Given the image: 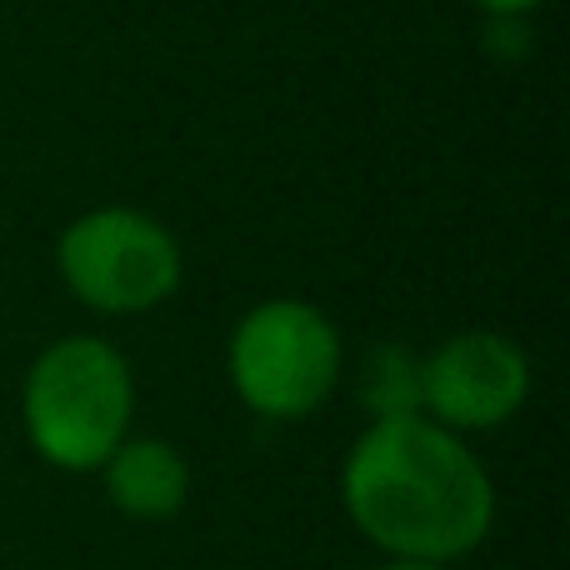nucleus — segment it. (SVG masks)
<instances>
[{
  "instance_id": "obj_2",
  "label": "nucleus",
  "mask_w": 570,
  "mask_h": 570,
  "mask_svg": "<svg viewBox=\"0 0 570 570\" xmlns=\"http://www.w3.org/2000/svg\"><path fill=\"white\" fill-rule=\"evenodd\" d=\"M26 435L56 471H100L130 435L136 385L126 355L96 335L46 345L26 375Z\"/></svg>"
},
{
  "instance_id": "obj_5",
  "label": "nucleus",
  "mask_w": 570,
  "mask_h": 570,
  "mask_svg": "<svg viewBox=\"0 0 570 570\" xmlns=\"http://www.w3.org/2000/svg\"><path fill=\"white\" fill-rule=\"evenodd\" d=\"M531 395V361L501 331H461L421 361V411L445 431H495Z\"/></svg>"
},
{
  "instance_id": "obj_9",
  "label": "nucleus",
  "mask_w": 570,
  "mask_h": 570,
  "mask_svg": "<svg viewBox=\"0 0 570 570\" xmlns=\"http://www.w3.org/2000/svg\"><path fill=\"white\" fill-rule=\"evenodd\" d=\"M375 570H451V566H425V561H385Z\"/></svg>"
},
{
  "instance_id": "obj_7",
  "label": "nucleus",
  "mask_w": 570,
  "mask_h": 570,
  "mask_svg": "<svg viewBox=\"0 0 570 570\" xmlns=\"http://www.w3.org/2000/svg\"><path fill=\"white\" fill-rule=\"evenodd\" d=\"M361 405L375 421H401L421 411V361L401 345H375L361 365Z\"/></svg>"
},
{
  "instance_id": "obj_4",
  "label": "nucleus",
  "mask_w": 570,
  "mask_h": 570,
  "mask_svg": "<svg viewBox=\"0 0 570 570\" xmlns=\"http://www.w3.org/2000/svg\"><path fill=\"white\" fill-rule=\"evenodd\" d=\"M60 276L70 295L106 315L156 311L180 285V246L156 216L106 206L60 230Z\"/></svg>"
},
{
  "instance_id": "obj_8",
  "label": "nucleus",
  "mask_w": 570,
  "mask_h": 570,
  "mask_svg": "<svg viewBox=\"0 0 570 570\" xmlns=\"http://www.w3.org/2000/svg\"><path fill=\"white\" fill-rule=\"evenodd\" d=\"M475 6H485L491 16H501V20H511V16H525L531 6H541V0H475Z\"/></svg>"
},
{
  "instance_id": "obj_1",
  "label": "nucleus",
  "mask_w": 570,
  "mask_h": 570,
  "mask_svg": "<svg viewBox=\"0 0 570 570\" xmlns=\"http://www.w3.org/2000/svg\"><path fill=\"white\" fill-rule=\"evenodd\" d=\"M341 501L355 531L391 561L455 566L495 525L491 471L431 415L365 425L345 455Z\"/></svg>"
},
{
  "instance_id": "obj_3",
  "label": "nucleus",
  "mask_w": 570,
  "mask_h": 570,
  "mask_svg": "<svg viewBox=\"0 0 570 570\" xmlns=\"http://www.w3.org/2000/svg\"><path fill=\"white\" fill-rule=\"evenodd\" d=\"M230 385L266 421H301L341 375V335L311 301H266L230 335Z\"/></svg>"
},
{
  "instance_id": "obj_6",
  "label": "nucleus",
  "mask_w": 570,
  "mask_h": 570,
  "mask_svg": "<svg viewBox=\"0 0 570 570\" xmlns=\"http://www.w3.org/2000/svg\"><path fill=\"white\" fill-rule=\"evenodd\" d=\"M100 471H106L110 505L130 521H170L190 501L186 455L166 441H150V435H126Z\"/></svg>"
}]
</instances>
